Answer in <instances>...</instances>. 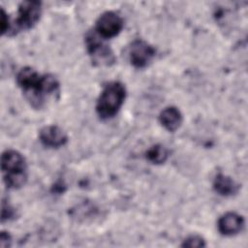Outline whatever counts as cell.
I'll return each instance as SVG.
<instances>
[{"label":"cell","instance_id":"1","mask_svg":"<svg viewBox=\"0 0 248 248\" xmlns=\"http://www.w3.org/2000/svg\"><path fill=\"white\" fill-rule=\"evenodd\" d=\"M16 83L32 107L40 108L59 92V82L49 74H39L31 67L20 69Z\"/></svg>","mask_w":248,"mask_h":248},{"label":"cell","instance_id":"5","mask_svg":"<svg viewBox=\"0 0 248 248\" xmlns=\"http://www.w3.org/2000/svg\"><path fill=\"white\" fill-rule=\"evenodd\" d=\"M85 45L94 65L108 67L115 63L116 57L111 48L96 34L88 33L85 37Z\"/></svg>","mask_w":248,"mask_h":248},{"label":"cell","instance_id":"11","mask_svg":"<svg viewBox=\"0 0 248 248\" xmlns=\"http://www.w3.org/2000/svg\"><path fill=\"white\" fill-rule=\"evenodd\" d=\"M214 191L223 197L235 195L239 190V185L230 176L218 173L213 180Z\"/></svg>","mask_w":248,"mask_h":248},{"label":"cell","instance_id":"4","mask_svg":"<svg viewBox=\"0 0 248 248\" xmlns=\"http://www.w3.org/2000/svg\"><path fill=\"white\" fill-rule=\"evenodd\" d=\"M42 15V3L39 1L29 0L19 4L15 21L9 35H15L20 31L31 29L40 19Z\"/></svg>","mask_w":248,"mask_h":248},{"label":"cell","instance_id":"7","mask_svg":"<svg viewBox=\"0 0 248 248\" xmlns=\"http://www.w3.org/2000/svg\"><path fill=\"white\" fill-rule=\"evenodd\" d=\"M155 54V48L143 40H135L129 48L130 62L139 69L146 67L153 60Z\"/></svg>","mask_w":248,"mask_h":248},{"label":"cell","instance_id":"6","mask_svg":"<svg viewBox=\"0 0 248 248\" xmlns=\"http://www.w3.org/2000/svg\"><path fill=\"white\" fill-rule=\"evenodd\" d=\"M124 22L122 17L112 11L103 13L96 21L95 30L104 39H110L117 36L123 29Z\"/></svg>","mask_w":248,"mask_h":248},{"label":"cell","instance_id":"10","mask_svg":"<svg viewBox=\"0 0 248 248\" xmlns=\"http://www.w3.org/2000/svg\"><path fill=\"white\" fill-rule=\"evenodd\" d=\"M182 114L180 110L175 107L165 108L159 115V121L162 126L169 132L176 131L182 123Z\"/></svg>","mask_w":248,"mask_h":248},{"label":"cell","instance_id":"8","mask_svg":"<svg viewBox=\"0 0 248 248\" xmlns=\"http://www.w3.org/2000/svg\"><path fill=\"white\" fill-rule=\"evenodd\" d=\"M40 141L46 147L59 148L66 144L68 137L65 132L56 125H48L39 132Z\"/></svg>","mask_w":248,"mask_h":248},{"label":"cell","instance_id":"12","mask_svg":"<svg viewBox=\"0 0 248 248\" xmlns=\"http://www.w3.org/2000/svg\"><path fill=\"white\" fill-rule=\"evenodd\" d=\"M146 159L151 162L152 164L160 165L167 161L169 152L168 150L161 144H155L152 145L145 153Z\"/></svg>","mask_w":248,"mask_h":248},{"label":"cell","instance_id":"15","mask_svg":"<svg viewBox=\"0 0 248 248\" xmlns=\"http://www.w3.org/2000/svg\"><path fill=\"white\" fill-rule=\"evenodd\" d=\"M1 19H0V28H1V34L2 35H9L11 28H12V22L10 21L9 15L5 12L3 8H1Z\"/></svg>","mask_w":248,"mask_h":248},{"label":"cell","instance_id":"9","mask_svg":"<svg viewBox=\"0 0 248 248\" xmlns=\"http://www.w3.org/2000/svg\"><path fill=\"white\" fill-rule=\"evenodd\" d=\"M244 218L235 212H227L222 215L218 222L217 227L221 234L231 236L237 234L244 228Z\"/></svg>","mask_w":248,"mask_h":248},{"label":"cell","instance_id":"2","mask_svg":"<svg viewBox=\"0 0 248 248\" xmlns=\"http://www.w3.org/2000/svg\"><path fill=\"white\" fill-rule=\"evenodd\" d=\"M3 181L8 189H18L27 181V165L22 154L14 149L5 150L1 156Z\"/></svg>","mask_w":248,"mask_h":248},{"label":"cell","instance_id":"16","mask_svg":"<svg viewBox=\"0 0 248 248\" xmlns=\"http://www.w3.org/2000/svg\"><path fill=\"white\" fill-rule=\"evenodd\" d=\"M12 245V237L9 232H2L0 234V247L7 248Z\"/></svg>","mask_w":248,"mask_h":248},{"label":"cell","instance_id":"13","mask_svg":"<svg viewBox=\"0 0 248 248\" xmlns=\"http://www.w3.org/2000/svg\"><path fill=\"white\" fill-rule=\"evenodd\" d=\"M16 209L10 204L8 201L3 199L2 201V209H1V221L2 223L12 220L16 216Z\"/></svg>","mask_w":248,"mask_h":248},{"label":"cell","instance_id":"3","mask_svg":"<svg viewBox=\"0 0 248 248\" xmlns=\"http://www.w3.org/2000/svg\"><path fill=\"white\" fill-rule=\"evenodd\" d=\"M126 98V88L119 81L108 83L101 92L97 104L96 112L102 119H108L117 114Z\"/></svg>","mask_w":248,"mask_h":248},{"label":"cell","instance_id":"14","mask_svg":"<svg viewBox=\"0 0 248 248\" xmlns=\"http://www.w3.org/2000/svg\"><path fill=\"white\" fill-rule=\"evenodd\" d=\"M181 246L182 247H190V248L204 247L205 242H204V239L200 235H190L183 240V243L181 244Z\"/></svg>","mask_w":248,"mask_h":248}]
</instances>
